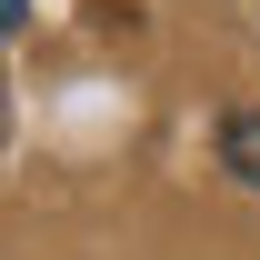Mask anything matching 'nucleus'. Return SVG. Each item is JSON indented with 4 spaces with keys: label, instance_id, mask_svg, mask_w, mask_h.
I'll return each instance as SVG.
<instances>
[{
    "label": "nucleus",
    "instance_id": "obj_2",
    "mask_svg": "<svg viewBox=\"0 0 260 260\" xmlns=\"http://www.w3.org/2000/svg\"><path fill=\"white\" fill-rule=\"evenodd\" d=\"M20 20H30V0H0V30H20Z\"/></svg>",
    "mask_w": 260,
    "mask_h": 260
},
{
    "label": "nucleus",
    "instance_id": "obj_1",
    "mask_svg": "<svg viewBox=\"0 0 260 260\" xmlns=\"http://www.w3.org/2000/svg\"><path fill=\"white\" fill-rule=\"evenodd\" d=\"M220 160L260 190V110H230V120H220Z\"/></svg>",
    "mask_w": 260,
    "mask_h": 260
}]
</instances>
